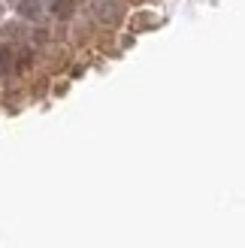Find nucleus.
<instances>
[{"mask_svg": "<svg viewBox=\"0 0 245 248\" xmlns=\"http://www.w3.org/2000/svg\"><path fill=\"white\" fill-rule=\"evenodd\" d=\"M12 3H15L18 16H24V18H40L43 16V6L36 3V0H12Z\"/></svg>", "mask_w": 245, "mask_h": 248, "instance_id": "1", "label": "nucleus"}, {"mask_svg": "<svg viewBox=\"0 0 245 248\" xmlns=\"http://www.w3.org/2000/svg\"><path fill=\"white\" fill-rule=\"evenodd\" d=\"M97 16H100V21H115L118 18V3L115 0H103V3L97 6Z\"/></svg>", "mask_w": 245, "mask_h": 248, "instance_id": "2", "label": "nucleus"}, {"mask_svg": "<svg viewBox=\"0 0 245 248\" xmlns=\"http://www.w3.org/2000/svg\"><path fill=\"white\" fill-rule=\"evenodd\" d=\"M73 9H76V3H73V0H55V3H52V16H58V18H70Z\"/></svg>", "mask_w": 245, "mask_h": 248, "instance_id": "3", "label": "nucleus"}, {"mask_svg": "<svg viewBox=\"0 0 245 248\" xmlns=\"http://www.w3.org/2000/svg\"><path fill=\"white\" fill-rule=\"evenodd\" d=\"M12 67V48L9 46H0V73H6Z\"/></svg>", "mask_w": 245, "mask_h": 248, "instance_id": "4", "label": "nucleus"}, {"mask_svg": "<svg viewBox=\"0 0 245 248\" xmlns=\"http://www.w3.org/2000/svg\"><path fill=\"white\" fill-rule=\"evenodd\" d=\"M31 58H33V52H31V48H24V52L18 55V61H15V70H18V73L28 70V67H31Z\"/></svg>", "mask_w": 245, "mask_h": 248, "instance_id": "5", "label": "nucleus"}]
</instances>
